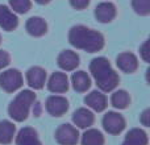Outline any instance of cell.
<instances>
[{"label": "cell", "instance_id": "6da1fadb", "mask_svg": "<svg viewBox=\"0 0 150 145\" xmlns=\"http://www.w3.org/2000/svg\"><path fill=\"white\" fill-rule=\"evenodd\" d=\"M69 42L74 48L87 53L100 52L105 45L104 36L100 32L86 25H75L69 32Z\"/></svg>", "mask_w": 150, "mask_h": 145}, {"label": "cell", "instance_id": "7a4b0ae2", "mask_svg": "<svg viewBox=\"0 0 150 145\" xmlns=\"http://www.w3.org/2000/svg\"><path fill=\"white\" fill-rule=\"evenodd\" d=\"M90 71L101 92H111L119 86V74L113 70L105 57H96L91 61Z\"/></svg>", "mask_w": 150, "mask_h": 145}, {"label": "cell", "instance_id": "3957f363", "mask_svg": "<svg viewBox=\"0 0 150 145\" xmlns=\"http://www.w3.org/2000/svg\"><path fill=\"white\" fill-rule=\"evenodd\" d=\"M36 102V94L32 90H23L16 95L8 107V114L15 122H24L28 119L29 112Z\"/></svg>", "mask_w": 150, "mask_h": 145}, {"label": "cell", "instance_id": "277c9868", "mask_svg": "<svg viewBox=\"0 0 150 145\" xmlns=\"http://www.w3.org/2000/svg\"><path fill=\"white\" fill-rule=\"evenodd\" d=\"M24 85V78L20 70L17 69H8L0 74V87L5 92H15L20 90Z\"/></svg>", "mask_w": 150, "mask_h": 145}, {"label": "cell", "instance_id": "5b68a950", "mask_svg": "<svg viewBox=\"0 0 150 145\" xmlns=\"http://www.w3.org/2000/svg\"><path fill=\"white\" fill-rule=\"evenodd\" d=\"M101 124L105 132H108L109 135H120L122 131L125 129V119L121 114L116 111H108L103 116Z\"/></svg>", "mask_w": 150, "mask_h": 145}, {"label": "cell", "instance_id": "8992f818", "mask_svg": "<svg viewBox=\"0 0 150 145\" xmlns=\"http://www.w3.org/2000/svg\"><path fill=\"white\" fill-rule=\"evenodd\" d=\"M55 140L59 145H76L79 141V131L71 124H62L55 131Z\"/></svg>", "mask_w": 150, "mask_h": 145}, {"label": "cell", "instance_id": "52a82bcc", "mask_svg": "<svg viewBox=\"0 0 150 145\" xmlns=\"http://www.w3.org/2000/svg\"><path fill=\"white\" fill-rule=\"evenodd\" d=\"M45 107H46V111L49 115L54 117H61L67 112L69 109V100L62 95H54L49 96L46 99V103H45Z\"/></svg>", "mask_w": 150, "mask_h": 145}, {"label": "cell", "instance_id": "ba28073f", "mask_svg": "<svg viewBox=\"0 0 150 145\" xmlns=\"http://www.w3.org/2000/svg\"><path fill=\"white\" fill-rule=\"evenodd\" d=\"M69 78L65 72L55 71L50 75L47 80V90L53 94H63L69 90Z\"/></svg>", "mask_w": 150, "mask_h": 145}, {"label": "cell", "instance_id": "9c48e42d", "mask_svg": "<svg viewBox=\"0 0 150 145\" xmlns=\"http://www.w3.org/2000/svg\"><path fill=\"white\" fill-rule=\"evenodd\" d=\"M26 82L33 90H41L46 83V71L41 66H32L26 71Z\"/></svg>", "mask_w": 150, "mask_h": 145}, {"label": "cell", "instance_id": "30bf717a", "mask_svg": "<svg viewBox=\"0 0 150 145\" xmlns=\"http://www.w3.org/2000/svg\"><path fill=\"white\" fill-rule=\"evenodd\" d=\"M116 5L111 1H101L95 8V17L101 24L111 23L116 17Z\"/></svg>", "mask_w": 150, "mask_h": 145}, {"label": "cell", "instance_id": "8fae6325", "mask_svg": "<svg viewBox=\"0 0 150 145\" xmlns=\"http://www.w3.org/2000/svg\"><path fill=\"white\" fill-rule=\"evenodd\" d=\"M84 103L88 107V109H92L95 112H103L108 106L107 96L101 91L98 90L91 91L90 94H87L84 98Z\"/></svg>", "mask_w": 150, "mask_h": 145}, {"label": "cell", "instance_id": "7c38bea8", "mask_svg": "<svg viewBox=\"0 0 150 145\" xmlns=\"http://www.w3.org/2000/svg\"><path fill=\"white\" fill-rule=\"evenodd\" d=\"M18 26V17L9 7L0 4V28L7 32L15 31Z\"/></svg>", "mask_w": 150, "mask_h": 145}, {"label": "cell", "instance_id": "4fadbf2b", "mask_svg": "<svg viewBox=\"0 0 150 145\" xmlns=\"http://www.w3.org/2000/svg\"><path fill=\"white\" fill-rule=\"evenodd\" d=\"M95 122V115L91 109L88 108H78L76 111L73 114V123L76 128H80V129H87Z\"/></svg>", "mask_w": 150, "mask_h": 145}, {"label": "cell", "instance_id": "5bb4252c", "mask_svg": "<svg viewBox=\"0 0 150 145\" xmlns=\"http://www.w3.org/2000/svg\"><path fill=\"white\" fill-rule=\"evenodd\" d=\"M116 65L121 71L127 72V74H132L138 69V60L133 53L124 52L117 55Z\"/></svg>", "mask_w": 150, "mask_h": 145}, {"label": "cell", "instance_id": "9a60e30c", "mask_svg": "<svg viewBox=\"0 0 150 145\" xmlns=\"http://www.w3.org/2000/svg\"><path fill=\"white\" fill-rule=\"evenodd\" d=\"M79 55L73 50H63L57 58L58 66L63 71H74L79 66Z\"/></svg>", "mask_w": 150, "mask_h": 145}, {"label": "cell", "instance_id": "2e32d148", "mask_svg": "<svg viewBox=\"0 0 150 145\" xmlns=\"http://www.w3.org/2000/svg\"><path fill=\"white\" fill-rule=\"evenodd\" d=\"M16 145H42L38 133L32 127H24L15 136Z\"/></svg>", "mask_w": 150, "mask_h": 145}, {"label": "cell", "instance_id": "e0dca14e", "mask_svg": "<svg viewBox=\"0 0 150 145\" xmlns=\"http://www.w3.org/2000/svg\"><path fill=\"white\" fill-rule=\"evenodd\" d=\"M25 28H26V32H28L30 36L42 37L44 34H46V32H47V24L42 17L33 16V17L28 18V21H26V24H25Z\"/></svg>", "mask_w": 150, "mask_h": 145}, {"label": "cell", "instance_id": "ac0fdd59", "mask_svg": "<svg viewBox=\"0 0 150 145\" xmlns=\"http://www.w3.org/2000/svg\"><path fill=\"white\" fill-rule=\"evenodd\" d=\"M71 85H73L74 90L78 92H86L91 87V78L86 71L78 70L71 75Z\"/></svg>", "mask_w": 150, "mask_h": 145}, {"label": "cell", "instance_id": "d6986e66", "mask_svg": "<svg viewBox=\"0 0 150 145\" xmlns=\"http://www.w3.org/2000/svg\"><path fill=\"white\" fill-rule=\"evenodd\" d=\"M149 137L141 128H133L127 133L121 145H148Z\"/></svg>", "mask_w": 150, "mask_h": 145}, {"label": "cell", "instance_id": "ffe728a7", "mask_svg": "<svg viewBox=\"0 0 150 145\" xmlns=\"http://www.w3.org/2000/svg\"><path fill=\"white\" fill-rule=\"evenodd\" d=\"M16 136V125L9 120L0 122V144H11Z\"/></svg>", "mask_w": 150, "mask_h": 145}, {"label": "cell", "instance_id": "44dd1931", "mask_svg": "<svg viewBox=\"0 0 150 145\" xmlns=\"http://www.w3.org/2000/svg\"><path fill=\"white\" fill-rule=\"evenodd\" d=\"M80 143H82V145H104L105 140H104L103 133H101L99 129L87 128L86 132L82 135Z\"/></svg>", "mask_w": 150, "mask_h": 145}, {"label": "cell", "instance_id": "7402d4cb", "mask_svg": "<svg viewBox=\"0 0 150 145\" xmlns=\"http://www.w3.org/2000/svg\"><path fill=\"white\" fill-rule=\"evenodd\" d=\"M111 103L116 109H125L130 104V96L125 90H116L111 96Z\"/></svg>", "mask_w": 150, "mask_h": 145}, {"label": "cell", "instance_id": "603a6c76", "mask_svg": "<svg viewBox=\"0 0 150 145\" xmlns=\"http://www.w3.org/2000/svg\"><path fill=\"white\" fill-rule=\"evenodd\" d=\"M30 7V0H9V8L15 13H18V15H24V13L29 12Z\"/></svg>", "mask_w": 150, "mask_h": 145}, {"label": "cell", "instance_id": "cb8c5ba5", "mask_svg": "<svg viewBox=\"0 0 150 145\" xmlns=\"http://www.w3.org/2000/svg\"><path fill=\"white\" fill-rule=\"evenodd\" d=\"M134 12L140 16H148L150 13V0H132Z\"/></svg>", "mask_w": 150, "mask_h": 145}, {"label": "cell", "instance_id": "d4e9b609", "mask_svg": "<svg viewBox=\"0 0 150 145\" xmlns=\"http://www.w3.org/2000/svg\"><path fill=\"white\" fill-rule=\"evenodd\" d=\"M11 63V55L5 50H0V70L5 69Z\"/></svg>", "mask_w": 150, "mask_h": 145}, {"label": "cell", "instance_id": "484cf974", "mask_svg": "<svg viewBox=\"0 0 150 145\" xmlns=\"http://www.w3.org/2000/svg\"><path fill=\"white\" fill-rule=\"evenodd\" d=\"M140 54H141V58L145 61L146 63L150 61V52H149V41L146 40L140 48Z\"/></svg>", "mask_w": 150, "mask_h": 145}, {"label": "cell", "instance_id": "4316f807", "mask_svg": "<svg viewBox=\"0 0 150 145\" xmlns=\"http://www.w3.org/2000/svg\"><path fill=\"white\" fill-rule=\"evenodd\" d=\"M70 4L75 9L82 11V9H86L90 5V0H70Z\"/></svg>", "mask_w": 150, "mask_h": 145}, {"label": "cell", "instance_id": "83f0119b", "mask_svg": "<svg viewBox=\"0 0 150 145\" xmlns=\"http://www.w3.org/2000/svg\"><path fill=\"white\" fill-rule=\"evenodd\" d=\"M149 117H150V109H145V111L141 114L140 116V122L142 125H145V127H149L150 122H149Z\"/></svg>", "mask_w": 150, "mask_h": 145}, {"label": "cell", "instance_id": "f1b7e54d", "mask_svg": "<svg viewBox=\"0 0 150 145\" xmlns=\"http://www.w3.org/2000/svg\"><path fill=\"white\" fill-rule=\"evenodd\" d=\"M38 4H47V3H50L52 0H36Z\"/></svg>", "mask_w": 150, "mask_h": 145}, {"label": "cell", "instance_id": "f546056e", "mask_svg": "<svg viewBox=\"0 0 150 145\" xmlns=\"http://www.w3.org/2000/svg\"><path fill=\"white\" fill-rule=\"evenodd\" d=\"M0 42H1V36H0Z\"/></svg>", "mask_w": 150, "mask_h": 145}]
</instances>
